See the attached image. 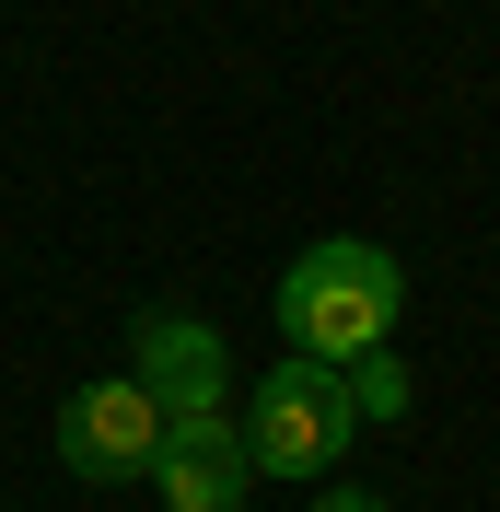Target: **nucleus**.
I'll return each instance as SVG.
<instances>
[{
  "label": "nucleus",
  "instance_id": "1",
  "mask_svg": "<svg viewBox=\"0 0 500 512\" xmlns=\"http://www.w3.org/2000/svg\"><path fill=\"white\" fill-rule=\"evenodd\" d=\"M396 315H407V268L373 245V233H314V245L280 268V338H291V361L349 373L361 350H396Z\"/></svg>",
  "mask_w": 500,
  "mask_h": 512
},
{
  "label": "nucleus",
  "instance_id": "6",
  "mask_svg": "<svg viewBox=\"0 0 500 512\" xmlns=\"http://www.w3.org/2000/svg\"><path fill=\"white\" fill-rule=\"evenodd\" d=\"M338 396H349V419H373V431L419 408V384H407V361H396V350H361V361L338 373Z\"/></svg>",
  "mask_w": 500,
  "mask_h": 512
},
{
  "label": "nucleus",
  "instance_id": "7",
  "mask_svg": "<svg viewBox=\"0 0 500 512\" xmlns=\"http://www.w3.org/2000/svg\"><path fill=\"white\" fill-rule=\"evenodd\" d=\"M314 512H396V501H373V489H326Z\"/></svg>",
  "mask_w": 500,
  "mask_h": 512
},
{
  "label": "nucleus",
  "instance_id": "2",
  "mask_svg": "<svg viewBox=\"0 0 500 512\" xmlns=\"http://www.w3.org/2000/svg\"><path fill=\"white\" fill-rule=\"evenodd\" d=\"M233 431H245V466H256V478H326L361 419H349V396H338L326 361H291V350H280L268 373H256V396H245Z\"/></svg>",
  "mask_w": 500,
  "mask_h": 512
},
{
  "label": "nucleus",
  "instance_id": "5",
  "mask_svg": "<svg viewBox=\"0 0 500 512\" xmlns=\"http://www.w3.org/2000/svg\"><path fill=\"white\" fill-rule=\"evenodd\" d=\"M152 489H163V512H245V501H256V466H245L233 408H210V419H163Z\"/></svg>",
  "mask_w": 500,
  "mask_h": 512
},
{
  "label": "nucleus",
  "instance_id": "3",
  "mask_svg": "<svg viewBox=\"0 0 500 512\" xmlns=\"http://www.w3.org/2000/svg\"><path fill=\"white\" fill-rule=\"evenodd\" d=\"M152 454H163V408H152L128 373H94V384L59 408V466H70V478L128 489V478H152Z\"/></svg>",
  "mask_w": 500,
  "mask_h": 512
},
{
  "label": "nucleus",
  "instance_id": "4",
  "mask_svg": "<svg viewBox=\"0 0 500 512\" xmlns=\"http://www.w3.org/2000/svg\"><path fill=\"white\" fill-rule=\"evenodd\" d=\"M128 384H140L163 419H210L221 396H233L221 326H210V315H175V303H152V315L128 326Z\"/></svg>",
  "mask_w": 500,
  "mask_h": 512
}]
</instances>
